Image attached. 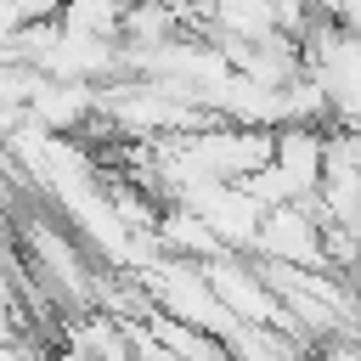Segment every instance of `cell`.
I'll return each instance as SVG.
<instances>
[{
  "label": "cell",
  "instance_id": "1",
  "mask_svg": "<svg viewBox=\"0 0 361 361\" xmlns=\"http://www.w3.org/2000/svg\"><path fill=\"white\" fill-rule=\"evenodd\" d=\"M254 259L299 265V271H333V265H327V214H322V203H316V197H299V203L271 209L265 226H259Z\"/></svg>",
  "mask_w": 361,
  "mask_h": 361
},
{
  "label": "cell",
  "instance_id": "2",
  "mask_svg": "<svg viewBox=\"0 0 361 361\" xmlns=\"http://www.w3.org/2000/svg\"><path fill=\"white\" fill-rule=\"evenodd\" d=\"M271 164L293 180L299 197H316L322 180H327V130H316V124H288V130H276V158H271Z\"/></svg>",
  "mask_w": 361,
  "mask_h": 361
}]
</instances>
